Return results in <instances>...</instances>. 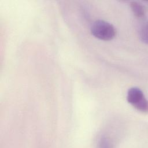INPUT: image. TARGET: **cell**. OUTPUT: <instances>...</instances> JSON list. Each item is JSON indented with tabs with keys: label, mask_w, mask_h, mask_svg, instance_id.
Wrapping results in <instances>:
<instances>
[{
	"label": "cell",
	"mask_w": 148,
	"mask_h": 148,
	"mask_svg": "<svg viewBox=\"0 0 148 148\" xmlns=\"http://www.w3.org/2000/svg\"><path fill=\"white\" fill-rule=\"evenodd\" d=\"M140 37L142 41L147 43V24L142 27L140 30Z\"/></svg>",
	"instance_id": "obj_4"
},
{
	"label": "cell",
	"mask_w": 148,
	"mask_h": 148,
	"mask_svg": "<svg viewBox=\"0 0 148 148\" xmlns=\"http://www.w3.org/2000/svg\"><path fill=\"white\" fill-rule=\"evenodd\" d=\"M128 103L137 110L147 112L148 109L147 101L142 91L138 87H132L128 90L127 95Z\"/></svg>",
	"instance_id": "obj_2"
},
{
	"label": "cell",
	"mask_w": 148,
	"mask_h": 148,
	"mask_svg": "<svg viewBox=\"0 0 148 148\" xmlns=\"http://www.w3.org/2000/svg\"><path fill=\"white\" fill-rule=\"evenodd\" d=\"M131 9L134 14L138 17L141 18L144 17L146 14V8L140 2L136 1H132L130 3Z\"/></svg>",
	"instance_id": "obj_3"
},
{
	"label": "cell",
	"mask_w": 148,
	"mask_h": 148,
	"mask_svg": "<svg viewBox=\"0 0 148 148\" xmlns=\"http://www.w3.org/2000/svg\"><path fill=\"white\" fill-rule=\"evenodd\" d=\"M91 32L93 36L103 40L113 39L116 34L114 27L109 23L104 20H97L91 27Z\"/></svg>",
	"instance_id": "obj_1"
}]
</instances>
